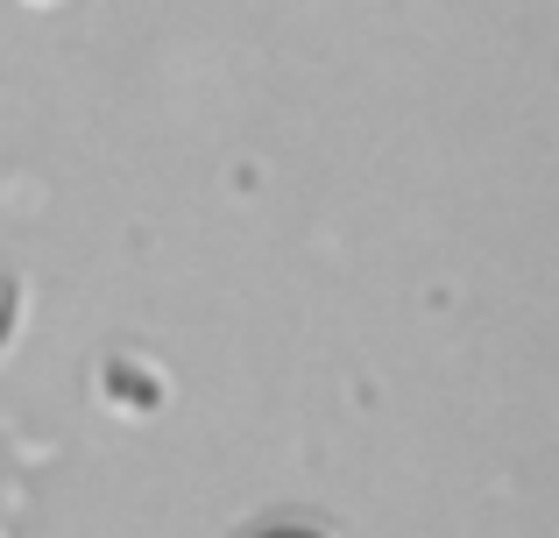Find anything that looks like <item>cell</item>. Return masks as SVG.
<instances>
[{
  "instance_id": "6da1fadb",
  "label": "cell",
  "mask_w": 559,
  "mask_h": 538,
  "mask_svg": "<svg viewBox=\"0 0 559 538\" xmlns=\"http://www.w3.org/2000/svg\"><path fill=\"white\" fill-rule=\"evenodd\" d=\"M255 538H326V531H312V525H270V531H255Z\"/></svg>"
},
{
  "instance_id": "7a4b0ae2",
  "label": "cell",
  "mask_w": 559,
  "mask_h": 538,
  "mask_svg": "<svg viewBox=\"0 0 559 538\" xmlns=\"http://www.w3.org/2000/svg\"><path fill=\"white\" fill-rule=\"evenodd\" d=\"M8 304H14V284L0 276V333H8Z\"/></svg>"
}]
</instances>
